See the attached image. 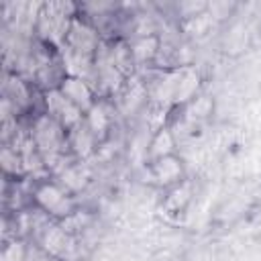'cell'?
Returning a JSON list of instances; mask_svg holds the SVG:
<instances>
[{
	"label": "cell",
	"mask_w": 261,
	"mask_h": 261,
	"mask_svg": "<svg viewBox=\"0 0 261 261\" xmlns=\"http://www.w3.org/2000/svg\"><path fill=\"white\" fill-rule=\"evenodd\" d=\"M31 196H33L37 208H41L53 220H63L77 210L73 194L69 190H65L57 179L35 181Z\"/></svg>",
	"instance_id": "cell-1"
},
{
	"label": "cell",
	"mask_w": 261,
	"mask_h": 261,
	"mask_svg": "<svg viewBox=\"0 0 261 261\" xmlns=\"http://www.w3.org/2000/svg\"><path fill=\"white\" fill-rule=\"evenodd\" d=\"M39 243L41 247L55 259H71L77 251V237L67 232L59 220H49L39 230Z\"/></svg>",
	"instance_id": "cell-2"
},
{
	"label": "cell",
	"mask_w": 261,
	"mask_h": 261,
	"mask_svg": "<svg viewBox=\"0 0 261 261\" xmlns=\"http://www.w3.org/2000/svg\"><path fill=\"white\" fill-rule=\"evenodd\" d=\"M43 112L55 118L65 130H71L84 122V112L59 88L43 92Z\"/></svg>",
	"instance_id": "cell-3"
},
{
	"label": "cell",
	"mask_w": 261,
	"mask_h": 261,
	"mask_svg": "<svg viewBox=\"0 0 261 261\" xmlns=\"http://www.w3.org/2000/svg\"><path fill=\"white\" fill-rule=\"evenodd\" d=\"M100 45H102V41H100L98 27H94L90 20L75 14L63 47L69 51H75L80 55H86V57H96V51L100 49Z\"/></svg>",
	"instance_id": "cell-4"
},
{
	"label": "cell",
	"mask_w": 261,
	"mask_h": 261,
	"mask_svg": "<svg viewBox=\"0 0 261 261\" xmlns=\"http://www.w3.org/2000/svg\"><path fill=\"white\" fill-rule=\"evenodd\" d=\"M59 90L86 114L96 102H98V94L96 90L92 88V84L84 77H71V75H65L59 84Z\"/></svg>",
	"instance_id": "cell-5"
},
{
	"label": "cell",
	"mask_w": 261,
	"mask_h": 261,
	"mask_svg": "<svg viewBox=\"0 0 261 261\" xmlns=\"http://www.w3.org/2000/svg\"><path fill=\"white\" fill-rule=\"evenodd\" d=\"M149 171H151V177L155 179V184H159L167 190L177 186L179 181H184V165L175 155H169V157L149 163Z\"/></svg>",
	"instance_id": "cell-6"
},
{
	"label": "cell",
	"mask_w": 261,
	"mask_h": 261,
	"mask_svg": "<svg viewBox=\"0 0 261 261\" xmlns=\"http://www.w3.org/2000/svg\"><path fill=\"white\" fill-rule=\"evenodd\" d=\"M84 122L92 130V135L98 139V143H102L110 135V128H112V108L108 106L106 100H98L84 114Z\"/></svg>",
	"instance_id": "cell-7"
},
{
	"label": "cell",
	"mask_w": 261,
	"mask_h": 261,
	"mask_svg": "<svg viewBox=\"0 0 261 261\" xmlns=\"http://www.w3.org/2000/svg\"><path fill=\"white\" fill-rule=\"evenodd\" d=\"M67 143H69V151L71 155L82 161V159H88L92 157L96 151H98V139L92 135V130L86 126V122L77 124L75 128L67 130Z\"/></svg>",
	"instance_id": "cell-8"
},
{
	"label": "cell",
	"mask_w": 261,
	"mask_h": 261,
	"mask_svg": "<svg viewBox=\"0 0 261 261\" xmlns=\"http://www.w3.org/2000/svg\"><path fill=\"white\" fill-rule=\"evenodd\" d=\"M169 155H175V135L167 126H161L147 141V159L149 163H153Z\"/></svg>",
	"instance_id": "cell-9"
},
{
	"label": "cell",
	"mask_w": 261,
	"mask_h": 261,
	"mask_svg": "<svg viewBox=\"0 0 261 261\" xmlns=\"http://www.w3.org/2000/svg\"><path fill=\"white\" fill-rule=\"evenodd\" d=\"M130 49H133V55H135L137 65H143V63H153V61L159 57V51H161V41L157 39V35L137 37V39L130 43Z\"/></svg>",
	"instance_id": "cell-10"
},
{
	"label": "cell",
	"mask_w": 261,
	"mask_h": 261,
	"mask_svg": "<svg viewBox=\"0 0 261 261\" xmlns=\"http://www.w3.org/2000/svg\"><path fill=\"white\" fill-rule=\"evenodd\" d=\"M27 259V245L22 239H14L4 245L2 261H24Z\"/></svg>",
	"instance_id": "cell-11"
}]
</instances>
